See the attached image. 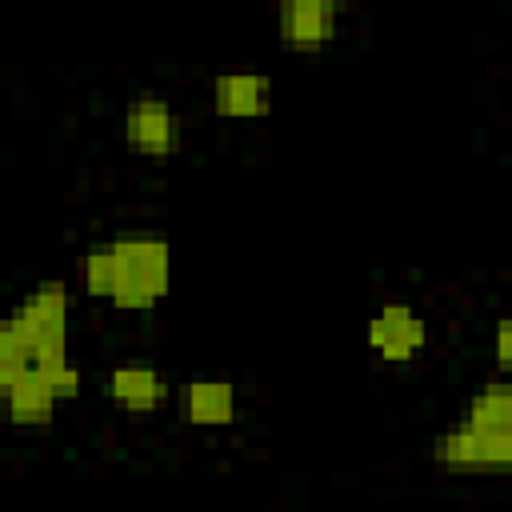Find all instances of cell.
<instances>
[{
  "instance_id": "cell-12",
  "label": "cell",
  "mask_w": 512,
  "mask_h": 512,
  "mask_svg": "<svg viewBox=\"0 0 512 512\" xmlns=\"http://www.w3.org/2000/svg\"><path fill=\"white\" fill-rule=\"evenodd\" d=\"M84 288L92 296H112V288H116V256H112V244L88 248V256H84Z\"/></svg>"
},
{
  "instance_id": "cell-7",
  "label": "cell",
  "mask_w": 512,
  "mask_h": 512,
  "mask_svg": "<svg viewBox=\"0 0 512 512\" xmlns=\"http://www.w3.org/2000/svg\"><path fill=\"white\" fill-rule=\"evenodd\" d=\"M212 104L220 116H264L272 108V84L252 72H224L212 80Z\"/></svg>"
},
{
  "instance_id": "cell-2",
  "label": "cell",
  "mask_w": 512,
  "mask_h": 512,
  "mask_svg": "<svg viewBox=\"0 0 512 512\" xmlns=\"http://www.w3.org/2000/svg\"><path fill=\"white\" fill-rule=\"evenodd\" d=\"M12 332L28 348V364H44L56 356H68V288L64 284H40L12 316Z\"/></svg>"
},
{
  "instance_id": "cell-10",
  "label": "cell",
  "mask_w": 512,
  "mask_h": 512,
  "mask_svg": "<svg viewBox=\"0 0 512 512\" xmlns=\"http://www.w3.org/2000/svg\"><path fill=\"white\" fill-rule=\"evenodd\" d=\"M4 404H8V416H12L16 424H48V416H52V408H56V392H52V384L28 364V368L12 380Z\"/></svg>"
},
{
  "instance_id": "cell-8",
  "label": "cell",
  "mask_w": 512,
  "mask_h": 512,
  "mask_svg": "<svg viewBox=\"0 0 512 512\" xmlns=\"http://www.w3.org/2000/svg\"><path fill=\"white\" fill-rule=\"evenodd\" d=\"M180 416L188 424H228L236 416V388L228 380H192L180 388Z\"/></svg>"
},
{
  "instance_id": "cell-11",
  "label": "cell",
  "mask_w": 512,
  "mask_h": 512,
  "mask_svg": "<svg viewBox=\"0 0 512 512\" xmlns=\"http://www.w3.org/2000/svg\"><path fill=\"white\" fill-rule=\"evenodd\" d=\"M468 428L484 432V436H512V396L504 384H492L484 392H476L468 400V416H464Z\"/></svg>"
},
{
  "instance_id": "cell-9",
  "label": "cell",
  "mask_w": 512,
  "mask_h": 512,
  "mask_svg": "<svg viewBox=\"0 0 512 512\" xmlns=\"http://www.w3.org/2000/svg\"><path fill=\"white\" fill-rule=\"evenodd\" d=\"M108 396L128 412H152L164 400V376L148 364H116L108 376Z\"/></svg>"
},
{
  "instance_id": "cell-15",
  "label": "cell",
  "mask_w": 512,
  "mask_h": 512,
  "mask_svg": "<svg viewBox=\"0 0 512 512\" xmlns=\"http://www.w3.org/2000/svg\"><path fill=\"white\" fill-rule=\"evenodd\" d=\"M496 356H500V364H508V324L496 328Z\"/></svg>"
},
{
  "instance_id": "cell-14",
  "label": "cell",
  "mask_w": 512,
  "mask_h": 512,
  "mask_svg": "<svg viewBox=\"0 0 512 512\" xmlns=\"http://www.w3.org/2000/svg\"><path fill=\"white\" fill-rule=\"evenodd\" d=\"M56 392V400H72L80 392V368L68 360V356H56V360H44V364H32Z\"/></svg>"
},
{
  "instance_id": "cell-3",
  "label": "cell",
  "mask_w": 512,
  "mask_h": 512,
  "mask_svg": "<svg viewBox=\"0 0 512 512\" xmlns=\"http://www.w3.org/2000/svg\"><path fill=\"white\" fill-rule=\"evenodd\" d=\"M432 456L448 468H504L512 460V436H484L460 424L432 440Z\"/></svg>"
},
{
  "instance_id": "cell-4",
  "label": "cell",
  "mask_w": 512,
  "mask_h": 512,
  "mask_svg": "<svg viewBox=\"0 0 512 512\" xmlns=\"http://www.w3.org/2000/svg\"><path fill=\"white\" fill-rule=\"evenodd\" d=\"M428 340V328H424V316L408 304H384L372 320H368V344L376 356L384 360H408L424 348Z\"/></svg>"
},
{
  "instance_id": "cell-6",
  "label": "cell",
  "mask_w": 512,
  "mask_h": 512,
  "mask_svg": "<svg viewBox=\"0 0 512 512\" xmlns=\"http://www.w3.org/2000/svg\"><path fill=\"white\" fill-rule=\"evenodd\" d=\"M340 8L332 0H288L280 8V36L296 48H316L336 36Z\"/></svg>"
},
{
  "instance_id": "cell-13",
  "label": "cell",
  "mask_w": 512,
  "mask_h": 512,
  "mask_svg": "<svg viewBox=\"0 0 512 512\" xmlns=\"http://www.w3.org/2000/svg\"><path fill=\"white\" fill-rule=\"evenodd\" d=\"M24 368H28V348L20 344V336L12 332V324L0 320V400L8 396L12 380H16Z\"/></svg>"
},
{
  "instance_id": "cell-5",
  "label": "cell",
  "mask_w": 512,
  "mask_h": 512,
  "mask_svg": "<svg viewBox=\"0 0 512 512\" xmlns=\"http://www.w3.org/2000/svg\"><path fill=\"white\" fill-rule=\"evenodd\" d=\"M124 136H128L140 152H148V156H168V152L176 148V140H180V120H176V112L168 108V100H160V96H140V100H132L128 112H124Z\"/></svg>"
},
{
  "instance_id": "cell-1",
  "label": "cell",
  "mask_w": 512,
  "mask_h": 512,
  "mask_svg": "<svg viewBox=\"0 0 512 512\" xmlns=\"http://www.w3.org/2000/svg\"><path fill=\"white\" fill-rule=\"evenodd\" d=\"M112 256H116V288H112V304L116 308H148L168 292V272H172V256L168 244L156 236H120L108 240Z\"/></svg>"
}]
</instances>
